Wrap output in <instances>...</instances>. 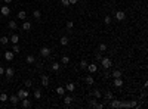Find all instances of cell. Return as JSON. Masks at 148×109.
Returning a JSON list of instances; mask_svg holds the SVG:
<instances>
[{
    "instance_id": "obj_1",
    "label": "cell",
    "mask_w": 148,
    "mask_h": 109,
    "mask_svg": "<svg viewBox=\"0 0 148 109\" xmlns=\"http://www.w3.org/2000/svg\"><path fill=\"white\" fill-rule=\"evenodd\" d=\"M99 62H101L104 69H110V68H111V65H113V62H111V59H110V58H102Z\"/></svg>"
},
{
    "instance_id": "obj_2",
    "label": "cell",
    "mask_w": 148,
    "mask_h": 109,
    "mask_svg": "<svg viewBox=\"0 0 148 109\" xmlns=\"http://www.w3.org/2000/svg\"><path fill=\"white\" fill-rule=\"evenodd\" d=\"M16 96H18L19 99L22 100V99H25V97H28V91H27L25 89H19V90H18V93H16Z\"/></svg>"
},
{
    "instance_id": "obj_3",
    "label": "cell",
    "mask_w": 148,
    "mask_h": 109,
    "mask_svg": "<svg viewBox=\"0 0 148 109\" xmlns=\"http://www.w3.org/2000/svg\"><path fill=\"white\" fill-rule=\"evenodd\" d=\"M0 13H2L3 16H9L10 15V8L8 6V4H4V6H2V9H0Z\"/></svg>"
},
{
    "instance_id": "obj_4",
    "label": "cell",
    "mask_w": 148,
    "mask_h": 109,
    "mask_svg": "<svg viewBox=\"0 0 148 109\" xmlns=\"http://www.w3.org/2000/svg\"><path fill=\"white\" fill-rule=\"evenodd\" d=\"M40 54L43 58H49V56H51V49H49V47H42L40 49Z\"/></svg>"
},
{
    "instance_id": "obj_5",
    "label": "cell",
    "mask_w": 148,
    "mask_h": 109,
    "mask_svg": "<svg viewBox=\"0 0 148 109\" xmlns=\"http://www.w3.org/2000/svg\"><path fill=\"white\" fill-rule=\"evenodd\" d=\"M13 58H15V53L12 52V50H8V52H4V59L6 61H13Z\"/></svg>"
},
{
    "instance_id": "obj_6",
    "label": "cell",
    "mask_w": 148,
    "mask_h": 109,
    "mask_svg": "<svg viewBox=\"0 0 148 109\" xmlns=\"http://www.w3.org/2000/svg\"><path fill=\"white\" fill-rule=\"evenodd\" d=\"M87 71H89L90 74H95L96 71H98V66H96V63H87Z\"/></svg>"
},
{
    "instance_id": "obj_7",
    "label": "cell",
    "mask_w": 148,
    "mask_h": 109,
    "mask_svg": "<svg viewBox=\"0 0 148 109\" xmlns=\"http://www.w3.org/2000/svg\"><path fill=\"white\" fill-rule=\"evenodd\" d=\"M126 18V13L123 12V10H117V12H116V19L117 21H123Z\"/></svg>"
},
{
    "instance_id": "obj_8",
    "label": "cell",
    "mask_w": 148,
    "mask_h": 109,
    "mask_svg": "<svg viewBox=\"0 0 148 109\" xmlns=\"http://www.w3.org/2000/svg\"><path fill=\"white\" fill-rule=\"evenodd\" d=\"M42 86L43 87H49V75H42Z\"/></svg>"
},
{
    "instance_id": "obj_9",
    "label": "cell",
    "mask_w": 148,
    "mask_h": 109,
    "mask_svg": "<svg viewBox=\"0 0 148 109\" xmlns=\"http://www.w3.org/2000/svg\"><path fill=\"white\" fill-rule=\"evenodd\" d=\"M9 100H10V103H12V105L15 106V105H18V102H19L21 99H19V97L16 96V94H12V96L9 97Z\"/></svg>"
},
{
    "instance_id": "obj_10",
    "label": "cell",
    "mask_w": 148,
    "mask_h": 109,
    "mask_svg": "<svg viewBox=\"0 0 148 109\" xmlns=\"http://www.w3.org/2000/svg\"><path fill=\"white\" fill-rule=\"evenodd\" d=\"M4 74H6L8 78H12L13 74H15V71H13V68H6V69H4Z\"/></svg>"
},
{
    "instance_id": "obj_11",
    "label": "cell",
    "mask_w": 148,
    "mask_h": 109,
    "mask_svg": "<svg viewBox=\"0 0 148 109\" xmlns=\"http://www.w3.org/2000/svg\"><path fill=\"white\" fill-rule=\"evenodd\" d=\"M9 41L12 43V44H16V43L19 41V37H18V34H12V35L9 37Z\"/></svg>"
},
{
    "instance_id": "obj_12",
    "label": "cell",
    "mask_w": 148,
    "mask_h": 109,
    "mask_svg": "<svg viewBox=\"0 0 148 109\" xmlns=\"http://www.w3.org/2000/svg\"><path fill=\"white\" fill-rule=\"evenodd\" d=\"M76 90V84L74 83H68L67 86H65V91H70V93H71V91H74Z\"/></svg>"
},
{
    "instance_id": "obj_13",
    "label": "cell",
    "mask_w": 148,
    "mask_h": 109,
    "mask_svg": "<svg viewBox=\"0 0 148 109\" xmlns=\"http://www.w3.org/2000/svg\"><path fill=\"white\" fill-rule=\"evenodd\" d=\"M16 18H18V19H21V21H25V18H27L25 10H19V12H18V15H16Z\"/></svg>"
},
{
    "instance_id": "obj_14",
    "label": "cell",
    "mask_w": 148,
    "mask_h": 109,
    "mask_svg": "<svg viewBox=\"0 0 148 109\" xmlns=\"http://www.w3.org/2000/svg\"><path fill=\"white\" fill-rule=\"evenodd\" d=\"M21 105H22V108L28 109V108H31V102H30V100L25 97V99H22V103H21Z\"/></svg>"
},
{
    "instance_id": "obj_15",
    "label": "cell",
    "mask_w": 148,
    "mask_h": 109,
    "mask_svg": "<svg viewBox=\"0 0 148 109\" xmlns=\"http://www.w3.org/2000/svg\"><path fill=\"white\" fill-rule=\"evenodd\" d=\"M73 99H74V97H73V96H70V94H68V96H65V97H64V103H65L67 106H70V105H71V102H73Z\"/></svg>"
},
{
    "instance_id": "obj_16",
    "label": "cell",
    "mask_w": 148,
    "mask_h": 109,
    "mask_svg": "<svg viewBox=\"0 0 148 109\" xmlns=\"http://www.w3.org/2000/svg\"><path fill=\"white\" fill-rule=\"evenodd\" d=\"M25 62H27V63H30V65H33V63L36 62V58L33 56V54H28V56L25 58Z\"/></svg>"
},
{
    "instance_id": "obj_17",
    "label": "cell",
    "mask_w": 148,
    "mask_h": 109,
    "mask_svg": "<svg viewBox=\"0 0 148 109\" xmlns=\"http://www.w3.org/2000/svg\"><path fill=\"white\" fill-rule=\"evenodd\" d=\"M24 31H30L31 30V22H28V21H25V22L22 24V27H21Z\"/></svg>"
},
{
    "instance_id": "obj_18",
    "label": "cell",
    "mask_w": 148,
    "mask_h": 109,
    "mask_svg": "<svg viewBox=\"0 0 148 109\" xmlns=\"http://www.w3.org/2000/svg\"><path fill=\"white\" fill-rule=\"evenodd\" d=\"M122 86H123L122 77H120V78H114V87H122Z\"/></svg>"
},
{
    "instance_id": "obj_19",
    "label": "cell",
    "mask_w": 148,
    "mask_h": 109,
    "mask_svg": "<svg viewBox=\"0 0 148 109\" xmlns=\"http://www.w3.org/2000/svg\"><path fill=\"white\" fill-rule=\"evenodd\" d=\"M33 96H34V99H42V90L40 89H36L34 93H33Z\"/></svg>"
},
{
    "instance_id": "obj_20",
    "label": "cell",
    "mask_w": 148,
    "mask_h": 109,
    "mask_svg": "<svg viewBox=\"0 0 148 109\" xmlns=\"http://www.w3.org/2000/svg\"><path fill=\"white\" fill-rule=\"evenodd\" d=\"M111 108H120V100L118 99H111Z\"/></svg>"
},
{
    "instance_id": "obj_21",
    "label": "cell",
    "mask_w": 148,
    "mask_h": 109,
    "mask_svg": "<svg viewBox=\"0 0 148 109\" xmlns=\"http://www.w3.org/2000/svg\"><path fill=\"white\" fill-rule=\"evenodd\" d=\"M85 81H86V84H89V86H92V84H93V75H87V77L85 78Z\"/></svg>"
},
{
    "instance_id": "obj_22",
    "label": "cell",
    "mask_w": 148,
    "mask_h": 109,
    "mask_svg": "<svg viewBox=\"0 0 148 109\" xmlns=\"http://www.w3.org/2000/svg\"><path fill=\"white\" fill-rule=\"evenodd\" d=\"M0 43H2L3 46H6L8 43H9V37H8V35H3V37H0Z\"/></svg>"
},
{
    "instance_id": "obj_23",
    "label": "cell",
    "mask_w": 148,
    "mask_h": 109,
    "mask_svg": "<svg viewBox=\"0 0 148 109\" xmlns=\"http://www.w3.org/2000/svg\"><path fill=\"white\" fill-rule=\"evenodd\" d=\"M111 77H113V78H120V77H122V71L116 69V71H114V72L111 74Z\"/></svg>"
},
{
    "instance_id": "obj_24",
    "label": "cell",
    "mask_w": 148,
    "mask_h": 109,
    "mask_svg": "<svg viewBox=\"0 0 148 109\" xmlns=\"http://www.w3.org/2000/svg\"><path fill=\"white\" fill-rule=\"evenodd\" d=\"M64 93H65V87H56V94L64 96Z\"/></svg>"
},
{
    "instance_id": "obj_25",
    "label": "cell",
    "mask_w": 148,
    "mask_h": 109,
    "mask_svg": "<svg viewBox=\"0 0 148 109\" xmlns=\"http://www.w3.org/2000/svg\"><path fill=\"white\" fill-rule=\"evenodd\" d=\"M33 16H34V19H40L42 18V12L40 10H34V12H33Z\"/></svg>"
},
{
    "instance_id": "obj_26",
    "label": "cell",
    "mask_w": 148,
    "mask_h": 109,
    "mask_svg": "<svg viewBox=\"0 0 148 109\" xmlns=\"http://www.w3.org/2000/svg\"><path fill=\"white\" fill-rule=\"evenodd\" d=\"M61 63H64V65H68V63H70V58L64 54V56H62V59H61Z\"/></svg>"
},
{
    "instance_id": "obj_27",
    "label": "cell",
    "mask_w": 148,
    "mask_h": 109,
    "mask_svg": "<svg viewBox=\"0 0 148 109\" xmlns=\"http://www.w3.org/2000/svg\"><path fill=\"white\" fill-rule=\"evenodd\" d=\"M59 41H61V44H62V46H67V44H68V37H65V35H64V37H61V40H59Z\"/></svg>"
},
{
    "instance_id": "obj_28",
    "label": "cell",
    "mask_w": 148,
    "mask_h": 109,
    "mask_svg": "<svg viewBox=\"0 0 148 109\" xmlns=\"http://www.w3.org/2000/svg\"><path fill=\"white\" fill-rule=\"evenodd\" d=\"M59 68H61V63H58V62H53L52 63V69L53 71H59Z\"/></svg>"
},
{
    "instance_id": "obj_29",
    "label": "cell",
    "mask_w": 148,
    "mask_h": 109,
    "mask_svg": "<svg viewBox=\"0 0 148 109\" xmlns=\"http://www.w3.org/2000/svg\"><path fill=\"white\" fill-rule=\"evenodd\" d=\"M19 50H21V47H19V44H18V43H16V44H13V46H12V52H13V53H18Z\"/></svg>"
},
{
    "instance_id": "obj_30",
    "label": "cell",
    "mask_w": 148,
    "mask_h": 109,
    "mask_svg": "<svg viewBox=\"0 0 148 109\" xmlns=\"http://www.w3.org/2000/svg\"><path fill=\"white\" fill-rule=\"evenodd\" d=\"M93 96L96 97V99H101V97H102V93H101V91L96 89V90H93Z\"/></svg>"
},
{
    "instance_id": "obj_31",
    "label": "cell",
    "mask_w": 148,
    "mask_h": 109,
    "mask_svg": "<svg viewBox=\"0 0 148 109\" xmlns=\"http://www.w3.org/2000/svg\"><path fill=\"white\" fill-rule=\"evenodd\" d=\"M120 108H130V103L123 100V102H120Z\"/></svg>"
},
{
    "instance_id": "obj_32",
    "label": "cell",
    "mask_w": 148,
    "mask_h": 109,
    "mask_svg": "<svg viewBox=\"0 0 148 109\" xmlns=\"http://www.w3.org/2000/svg\"><path fill=\"white\" fill-rule=\"evenodd\" d=\"M8 99H9V97H8L6 93H2V94H0V102H6Z\"/></svg>"
},
{
    "instance_id": "obj_33",
    "label": "cell",
    "mask_w": 148,
    "mask_h": 109,
    "mask_svg": "<svg viewBox=\"0 0 148 109\" xmlns=\"http://www.w3.org/2000/svg\"><path fill=\"white\" fill-rule=\"evenodd\" d=\"M9 28L10 30H16V22L15 21H9Z\"/></svg>"
},
{
    "instance_id": "obj_34",
    "label": "cell",
    "mask_w": 148,
    "mask_h": 109,
    "mask_svg": "<svg viewBox=\"0 0 148 109\" xmlns=\"http://www.w3.org/2000/svg\"><path fill=\"white\" fill-rule=\"evenodd\" d=\"M87 63H89L87 61H81V62H80V68H81V69H86V68H87Z\"/></svg>"
},
{
    "instance_id": "obj_35",
    "label": "cell",
    "mask_w": 148,
    "mask_h": 109,
    "mask_svg": "<svg viewBox=\"0 0 148 109\" xmlns=\"http://www.w3.org/2000/svg\"><path fill=\"white\" fill-rule=\"evenodd\" d=\"M104 22H105L107 25L111 24V16H104Z\"/></svg>"
},
{
    "instance_id": "obj_36",
    "label": "cell",
    "mask_w": 148,
    "mask_h": 109,
    "mask_svg": "<svg viewBox=\"0 0 148 109\" xmlns=\"http://www.w3.org/2000/svg\"><path fill=\"white\" fill-rule=\"evenodd\" d=\"M105 99L107 100H111L113 99V93H111V91H107V93H105Z\"/></svg>"
},
{
    "instance_id": "obj_37",
    "label": "cell",
    "mask_w": 148,
    "mask_h": 109,
    "mask_svg": "<svg viewBox=\"0 0 148 109\" xmlns=\"http://www.w3.org/2000/svg\"><path fill=\"white\" fill-rule=\"evenodd\" d=\"M105 50H107V46L104 44V43H101L99 44V52H105Z\"/></svg>"
},
{
    "instance_id": "obj_38",
    "label": "cell",
    "mask_w": 148,
    "mask_h": 109,
    "mask_svg": "<svg viewBox=\"0 0 148 109\" xmlns=\"http://www.w3.org/2000/svg\"><path fill=\"white\" fill-rule=\"evenodd\" d=\"M73 27H74L73 21H68V22H67V28H68V30H71V28H73Z\"/></svg>"
},
{
    "instance_id": "obj_39",
    "label": "cell",
    "mask_w": 148,
    "mask_h": 109,
    "mask_svg": "<svg viewBox=\"0 0 148 109\" xmlns=\"http://www.w3.org/2000/svg\"><path fill=\"white\" fill-rule=\"evenodd\" d=\"M61 3H62V6H65V8L70 6V2H68V0H61Z\"/></svg>"
},
{
    "instance_id": "obj_40",
    "label": "cell",
    "mask_w": 148,
    "mask_h": 109,
    "mask_svg": "<svg viewBox=\"0 0 148 109\" xmlns=\"http://www.w3.org/2000/svg\"><path fill=\"white\" fill-rule=\"evenodd\" d=\"M101 53H102V52H98V53H96V56H95L96 61H101V59H102V54H101Z\"/></svg>"
},
{
    "instance_id": "obj_41",
    "label": "cell",
    "mask_w": 148,
    "mask_h": 109,
    "mask_svg": "<svg viewBox=\"0 0 148 109\" xmlns=\"http://www.w3.org/2000/svg\"><path fill=\"white\" fill-rule=\"evenodd\" d=\"M89 105H90V106H92V108H93V106H95V105H96V97H95V99H92V100H90V102H89Z\"/></svg>"
},
{
    "instance_id": "obj_42",
    "label": "cell",
    "mask_w": 148,
    "mask_h": 109,
    "mask_svg": "<svg viewBox=\"0 0 148 109\" xmlns=\"http://www.w3.org/2000/svg\"><path fill=\"white\" fill-rule=\"evenodd\" d=\"M31 86H33V81L31 80H27L25 81V87H31Z\"/></svg>"
},
{
    "instance_id": "obj_43",
    "label": "cell",
    "mask_w": 148,
    "mask_h": 109,
    "mask_svg": "<svg viewBox=\"0 0 148 109\" xmlns=\"http://www.w3.org/2000/svg\"><path fill=\"white\" fill-rule=\"evenodd\" d=\"M93 108H96V109H102V108H104V105H102V103H96V105H95Z\"/></svg>"
},
{
    "instance_id": "obj_44",
    "label": "cell",
    "mask_w": 148,
    "mask_h": 109,
    "mask_svg": "<svg viewBox=\"0 0 148 109\" xmlns=\"http://www.w3.org/2000/svg\"><path fill=\"white\" fill-rule=\"evenodd\" d=\"M104 77H105V78H108V77H111V75H110V72H108V71H105V72H104Z\"/></svg>"
},
{
    "instance_id": "obj_45",
    "label": "cell",
    "mask_w": 148,
    "mask_h": 109,
    "mask_svg": "<svg viewBox=\"0 0 148 109\" xmlns=\"http://www.w3.org/2000/svg\"><path fill=\"white\" fill-rule=\"evenodd\" d=\"M68 2H70V4H76V3H77V0H68Z\"/></svg>"
},
{
    "instance_id": "obj_46",
    "label": "cell",
    "mask_w": 148,
    "mask_h": 109,
    "mask_svg": "<svg viewBox=\"0 0 148 109\" xmlns=\"http://www.w3.org/2000/svg\"><path fill=\"white\" fill-rule=\"evenodd\" d=\"M3 74H4V68L0 66V75H3Z\"/></svg>"
},
{
    "instance_id": "obj_47",
    "label": "cell",
    "mask_w": 148,
    "mask_h": 109,
    "mask_svg": "<svg viewBox=\"0 0 148 109\" xmlns=\"http://www.w3.org/2000/svg\"><path fill=\"white\" fill-rule=\"evenodd\" d=\"M4 3H8V4H9V3H12V0H4Z\"/></svg>"
}]
</instances>
